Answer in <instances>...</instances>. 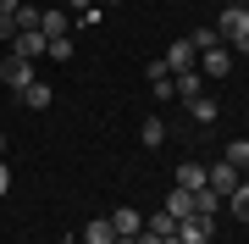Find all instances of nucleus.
Wrapping results in <instances>:
<instances>
[{
	"instance_id": "15",
	"label": "nucleus",
	"mask_w": 249,
	"mask_h": 244,
	"mask_svg": "<svg viewBox=\"0 0 249 244\" xmlns=\"http://www.w3.org/2000/svg\"><path fill=\"white\" fill-rule=\"evenodd\" d=\"M139 139H144V150H160V145H166V122H160V117H150V122L139 128Z\"/></svg>"
},
{
	"instance_id": "16",
	"label": "nucleus",
	"mask_w": 249,
	"mask_h": 244,
	"mask_svg": "<svg viewBox=\"0 0 249 244\" xmlns=\"http://www.w3.org/2000/svg\"><path fill=\"white\" fill-rule=\"evenodd\" d=\"M166 211H172V217H188V211H194V194H188V189H178V183H172V194H166Z\"/></svg>"
},
{
	"instance_id": "21",
	"label": "nucleus",
	"mask_w": 249,
	"mask_h": 244,
	"mask_svg": "<svg viewBox=\"0 0 249 244\" xmlns=\"http://www.w3.org/2000/svg\"><path fill=\"white\" fill-rule=\"evenodd\" d=\"M222 161H232V167H249V139H232V145H227V155H222Z\"/></svg>"
},
{
	"instance_id": "24",
	"label": "nucleus",
	"mask_w": 249,
	"mask_h": 244,
	"mask_svg": "<svg viewBox=\"0 0 249 244\" xmlns=\"http://www.w3.org/2000/svg\"><path fill=\"white\" fill-rule=\"evenodd\" d=\"M11 39H17V17H11V11H0V45H11Z\"/></svg>"
},
{
	"instance_id": "8",
	"label": "nucleus",
	"mask_w": 249,
	"mask_h": 244,
	"mask_svg": "<svg viewBox=\"0 0 249 244\" xmlns=\"http://www.w3.org/2000/svg\"><path fill=\"white\" fill-rule=\"evenodd\" d=\"M45 45H50V39L34 28V34H17V39H11V56H22V61H39V56H45Z\"/></svg>"
},
{
	"instance_id": "1",
	"label": "nucleus",
	"mask_w": 249,
	"mask_h": 244,
	"mask_svg": "<svg viewBox=\"0 0 249 244\" xmlns=\"http://www.w3.org/2000/svg\"><path fill=\"white\" fill-rule=\"evenodd\" d=\"M249 34V6H222V22H216V39H238Z\"/></svg>"
},
{
	"instance_id": "32",
	"label": "nucleus",
	"mask_w": 249,
	"mask_h": 244,
	"mask_svg": "<svg viewBox=\"0 0 249 244\" xmlns=\"http://www.w3.org/2000/svg\"><path fill=\"white\" fill-rule=\"evenodd\" d=\"M244 183H249V167H244Z\"/></svg>"
},
{
	"instance_id": "28",
	"label": "nucleus",
	"mask_w": 249,
	"mask_h": 244,
	"mask_svg": "<svg viewBox=\"0 0 249 244\" xmlns=\"http://www.w3.org/2000/svg\"><path fill=\"white\" fill-rule=\"evenodd\" d=\"M238 50H244V56H249V34H244V39H238Z\"/></svg>"
},
{
	"instance_id": "14",
	"label": "nucleus",
	"mask_w": 249,
	"mask_h": 244,
	"mask_svg": "<svg viewBox=\"0 0 249 244\" xmlns=\"http://www.w3.org/2000/svg\"><path fill=\"white\" fill-rule=\"evenodd\" d=\"M144 233H155V239H172V233H178V217H172V211H155V217L144 222Z\"/></svg>"
},
{
	"instance_id": "31",
	"label": "nucleus",
	"mask_w": 249,
	"mask_h": 244,
	"mask_svg": "<svg viewBox=\"0 0 249 244\" xmlns=\"http://www.w3.org/2000/svg\"><path fill=\"white\" fill-rule=\"evenodd\" d=\"M227 6H249V0H227Z\"/></svg>"
},
{
	"instance_id": "19",
	"label": "nucleus",
	"mask_w": 249,
	"mask_h": 244,
	"mask_svg": "<svg viewBox=\"0 0 249 244\" xmlns=\"http://www.w3.org/2000/svg\"><path fill=\"white\" fill-rule=\"evenodd\" d=\"M188 111H194V122H216V111H222V106H216L211 94H199V100H188Z\"/></svg>"
},
{
	"instance_id": "11",
	"label": "nucleus",
	"mask_w": 249,
	"mask_h": 244,
	"mask_svg": "<svg viewBox=\"0 0 249 244\" xmlns=\"http://www.w3.org/2000/svg\"><path fill=\"white\" fill-rule=\"evenodd\" d=\"M111 239H116V227H111V217H94L89 227H83V239H78V244H111Z\"/></svg>"
},
{
	"instance_id": "22",
	"label": "nucleus",
	"mask_w": 249,
	"mask_h": 244,
	"mask_svg": "<svg viewBox=\"0 0 249 244\" xmlns=\"http://www.w3.org/2000/svg\"><path fill=\"white\" fill-rule=\"evenodd\" d=\"M39 28V11L34 6H17V34H34Z\"/></svg>"
},
{
	"instance_id": "12",
	"label": "nucleus",
	"mask_w": 249,
	"mask_h": 244,
	"mask_svg": "<svg viewBox=\"0 0 249 244\" xmlns=\"http://www.w3.org/2000/svg\"><path fill=\"white\" fill-rule=\"evenodd\" d=\"M67 28H72V17H67V11H39V34H45V39L67 34Z\"/></svg>"
},
{
	"instance_id": "9",
	"label": "nucleus",
	"mask_w": 249,
	"mask_h": 244,
	"mask_svg": "<svg viewBox=\"0 0 249 244\" xmlns=\"http://www.w3.org/2000/svg\"><path fill=\"white\" fill-rule=\"evenodd\" d=\"M17 100H22L28 111H50V100H55V89H50V83H39V78H34V83H28V89H22Z\"/></svg>"
},
{
	"instance_id": "33",
	"label": "nucleus",
	"mask_w": 249,
	"mask_h": 244,
	"mask_svg": "<svg viewBox=\"0 0 249 244\" xmlns=\"http://www.w3.org/2000/svg\"><path fill=\"white\" fill-rule=\"evenodd\" d=\"M222 6H227V0H222Z\"/></svg>"
},
{
	"instance_id": "3",
	"label": "nucleus",
	"mask_w": 249,
	"mask_h": 244,
	"mask_svg": "<svg viewBox=\"0 0 249 244\" xmlns=\"http://www.w3.org/2000/svg\"><path fill=\"white\" fill-rule=\"evenodd\" d=\"M238 183H244V172L238 167H232V161H222V167H205V189H216V194H232V189H238Z\"/></svg>"
},
{
	"instance_id": "26",
	"label": "nucleus",
	"mask_w": 249,
	"mask_h": 244,
	"mask_svg": "<svg viewBox=\"0 0 249 244\" xmlns=\"http://www.w3.org/2000/svg\"><path fill=\"white\" fill-rule=\"evenodd\" d=\"M6 189H11V167L0 161V194H6Z\"/></svg>"
},
{
	"instance_id": "29",
	"label": "nucleus",
	"mask_w": 249,
	"mask_h": 244,
	"mask_svg": "<svg viewBox=\"0 0 249 244\" xmlns=\"http://www.w3.org/2000/svg\"><path fill=\"white\" fill-rule=\"evenodd\" d=\"M0 155H6V128H0Z\"/></svg>"
},
{
	"instance_id": "18",
	"label": "nucleus",
	"mask_w": 249,
	"mask_h": 244,
	"mask_svg": "<svg viewBox=\"0 0 249 244\" xmlns=\"http://www.w3.org/2000/svg\"><path fill=\"white\" fill-rule=\"evenodd\" d=\"M227 211H232L238 222H249V183H238V189L227 194Z\"/></svg>"
},
{
	"instance_id": "30",
	"label": "nucleus",
	"mask_w": 249,
	"mask_h": 244,
	"mask_svg": "<svg viewBox=\"0 0 249 244\" xmlns=\"http://www.w3.org/2000/svg\"><path fill=\"white\" fill-rule=\"evenodd\" d=\"M100 6H122V0H100Z\"/></svg>"
},
{
	"instance_id": "2",
	"label": "nucleus",
	"mask_w": 249,
	"mask_h": 244,
	"mask_svg": "<svg viewBox=\"0 0 249 244\" xmlns=\"http://www.w3.org/2000/svg\"><path fill=\"white\" fill-rule=\"evenodd\" d=\"M0 83L22 94L28 83H34V61H22V56H6V61H0Z\"/></svg>"
},
{
	"instance_id": "25",
	"label": "nucleus",
	"mask_w": 249,
	"mask_h": 244,
	"mask_svg": "<svg viewBox=\"0 0 249 244\" xmlns=\"http://www.w3.org/2000/svg\"><path fill=\"white\" fill-rule=\"evenodd\" d=\"M94 6V0H67V11H72V17H78V11H89Z\"/></svg>"
},
{
	"instance_id": "6",
	"label": "nucleus",
	"mask_w": 249,
	"mask_h": 244,
	"mask_svg": "<svg viewBox=\"0 0 249 244\" xmlns=\"http://www.w3.org/2000/svg\"><path fill=\"white\" fill-rule=\"evenodd\" d=\"M227 67H232L227 45H211V50H199V73H205V78H227Z\"/></svg>"
},
{
	"instance_id": "10",
	"label": "nucleus",
	"mask_w": 249,
	"mask_h": 244,
	"mask_svg": "<svg viewBox=\"0 0 249 244\" xmlns=\"http://www.w3.org/2000/svg\"><path fill=\"white\" fill-rule=\"evenodd\" d=\"M111 227H116V233H144V211H133V206L111 211Z\"/></svg>"
},
{
	"instance_id": "27",
	"label": "nucleus",
	"mask_w": 249,
	"mask_h": 244,
	"mask_svg": "<svg viewBox=\"0 0 249 244\" xmlns=\"http://www.w3.org/2000/svg\"><path fill=\"white\" fill-rule=\"evenodd\" d=\"M111 244H139V233H116V239H111Z\"/></svg>"
},
{
	"instance_id": "20",
	"label": "nucleus",
	"mask_w": 249,
	"mask_h": 244,
	"mask_svg": "<svg viewBox=\"0 0 249 244\" xmlns=\"http://www.w3.org/2000/svg\"><path fill=\"white\" fill-rule=\"evenodd\" d=\"M45 56H50V61H72V39H67V34H55L50 45H45Z\"/></svg>"
},
{
	"instance_id": "4",
	"label": "nucleus",
	"mask_w": 249,
	"mask_h": 244,
	"mask_svg": "<svg viewBox=\"0 0 249 244\" xmlns=\"http://www.w3.org/2000/svg\"><path fill=\"white\" fill-rule=\"evenodd\" d=\"M160 61H166L172 73H188V67H199V50H194V39L183 34V39H172V50L160 56Z\"/></svg>"
},
{
	"instance_id": "7",
	"label": "nucleus",
	"mask_w": 249,
	"mask_h": 244,
	"mask_svg": "<svg viewBox=\"0 0 249 244\" xmlns=\"http://www.w3.org/2000/svg\"><path fill=\"white\" fill-rule=\"evenodd\" d=\"M172 89H178V100H199V94H205V73H199V67L172 73Z\"/></svg>"
},
{
	"instance_id": "17",
	"label": "nucleus",
	"mask_w": 249,
	"mask_h": 244,
	"mask_svg": "<svg viewBox=\"0 0 249 244\" xmlns=\"http://www.w3.org/2000/svg\"><path fill=\"white\" fill-rule=\"evenodd\" d=\"M194 211L199 217H216V211H222V194L216 189H194Z\"/></svg>"
},
{
	"instance_id": "23",
	"label": "nucleus",
	"mask_w": 249,
	"mask_h": 244,
	"mask_svg": "<svg viewBox=\"0 0 249 244\" xmlns=\"http://www.w3.org/2000/svg\"><path fill=\"white\" fill-rule=\"evenodd\" d=\"M188 39H194V50H211V45H222V39H216V28H194Z\"/></svg>"
},
{
	"instance_id": "5",
	"label": "nucleus",
	"mask_w": 249,
	"mask_h": 244,
	"mask_svg": "<svg viewBox=\"0 0 249 244\" xmlns=\"http://www.w3.org/2000/svg\"><path fill=\"white\" fill-rule=\"evenodd\" d=\"M178 239L183 244H211V217H199V211H188L178 222Z\"/></svg>"
},
{
	"instance_id": "13",
	"label": "nucleus",
	"mask_w": 249,
	"mask_h": 244,
	"mask_svg": "<svg viewBox=\"0 0 249 244\" xmlns=\"http://www.w3.org/2000/svg\"><path fill=\"white\" fill-rule=\"evenodd\" d=\"M178 189H188V194L205 189V167H199V161H183V167H178Z\"/></svg>"
}]
</instances>
